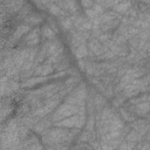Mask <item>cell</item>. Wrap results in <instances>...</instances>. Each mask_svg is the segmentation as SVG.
Segmentation results:
<instances>
[{
	"mask_svg": "<svg viewBox=\"0 0 150 150\" xmlns=\"http://www.w3.org/2000/svg\"><path fill=\"white\" fill-rule=\"evenodd\" d=\"M73 138V134L62 129H52L48 130L47 134L43 135V141L52 143H62L66 141H70Z\"/></svg>",
	"mask_w": 150,
	"mask_h": 150,
	"instance_id": "2",
	"label": "cell"
},
{
	"mask_svg": "<svg viewBox=\"0 0 150 150\" xmlns=\"http://www.w3.org/2000/svg\"><path fill=\"white\" fill-rule=\"evenodd\" d=\"M82 5L86 8H91L94 6V0H82Z\"/></svg>",
	"mask_w": 150,
	"mask_h": 150,
	"instance_id": "22",
	"label": "cell"
},
{
	"mask_svg": "<svg viewBox=\"0 0 150 150\" xmlns=\"http://www.w3.org/2000/svg\"><path fill=\"white\" fill-rule=\"evenodd\" d=\"M74 54L77 59H82V57L87 56V46H86V43L83 42V43L79 45L76 47V49H74Z\"/></svg>",
	"mask_w": 150,
	"mask_h": 150,
	"instance_id": "13",
	"label": "cell"
},
{
	"mask_svg": "<svg viewBox=\"0 0 150 150\" xmlns=\"http://www.w3.org/2000/svg\"><path fill=\"white\" fill-rule=\"evenodd\" d=\"M53 70H54V68L52 67V64L50 63H46V64H42V66H39L38 68H35L34 73L36 75H40V76H47Z\"/></svg>",
	"mask_w": 150,
	"mask_h": 150,
	"instance_id": "8",
	"label": "cell"
},
{
	"mask_svg": "<svg viewBox=\"0 0 150 150\" xmlns=\"http://www.w3.org/2000/svg\"><path fill=\"white\" fill-rule=\"evenodd\" d=\"M84 123H86L84 114H75V115H71L63 120L56 121L55 125L62 127V128H81L84 125Z\"/></svg>",
	"mask_w": 150,
	"mask_h": 150,
	"instance_id": "3",
	"label": "cell"
},
{
	"mask_svg": "<svg viewBox=\"0 0 150 150\" xmlns=\"http://www.w3.org/2000/svg\"><path fill=\"white\" fill-rule=\"evenodd\" d=\"M48 8H49V12H50L52 14H54V15H59V14L62 13V11L60 9V7L56 6V5H49Z\"/></svg>",
	"mask_w": 150,
	"mask_h": 150,
	"instance_id": "17",
	"label": "cell"
},
{
	"mask_svg": "<svg viewBox=\"0 0 150 150\" xmlns=\"http://www.w3.org/2000/svg\"><path fill=\"white\" fill-rule=\"evenodd\" d=\"M30 30V27H29V25H27V23H25V25H21V26H19L16 29H15V32L13 33V35H12V38H11V40L13 41V42H15L16 40H19L23 34H26V33H28Z\"/></svg>",
	"mask_w": 150,
	"mask_h": 150,
	"instance_id": "7",
	"label": "cell"
},
{
	"mask_svg": "<svg viewBox=\"0 0 150 150\" xmlns=\"http://www.w3.org/2000/svg\"><path fill=\"white\" fill-rule=\"evenodd\" d=\"M86 95H87L86 94V88L83 86H80L66 98V103L74 104V105H77V107H83Z\"/></svg>",
	"mask_w": 150,
	"mask_h": 150,
	"instance_id": "4",
	"label": "cell"
},
{
	"mask_svg": "<svg viewBox=\"0 0 150 150\" xmlns=\"http://www.w3.org/2000/svg\"><path fill=\"white\" fill-rule=\"evenodd\" d=\"M93 129H94V117L90 116V118H89V121H88V124H87V130L91 132Z\"/></svg>",
	"mask_w": 150,
	"mask_h": 150,
	"instance_id": "21",
	"label": "cell"
},
{
	"mask_svg": "<svg viewBox=\"0 0 150 150\" xmlns=\"http://www.w3.org/2000/svg\"><path fill=\"white\" fill-rule=\"evenodd\" d=\"M150 111V102H143L141 101L136 105V112L138 115H146Z\"/></svg>",
	"mask_w": 150,
	"mask_h": 150,
	"instance_id": "10",
	"label": "cell"
},
{
	"mask_svg": "<svg viewBox=\"0 0 150 150\" xmlns=\"http://www.w3.org/2000/svg\"><path fill=\"white\" fill-rule=\"evenodd\" d=\"M109 39H110V35L107 33H101V35L98 36L100 42H107V41H109Z\"/></svg>",
	"mask_w": 150,
	"mask_h": 150,
	"instance_id": "20",
	"label": "cell"
},
{
	"mask_svg": "<svg viewBox=\"0 0 150 150\" xmlns=\"http://www.w3.org/2000/svg\"><path fill=\"white\" fill-rule=\"evenodd\" d=\"M25 21H26V23L29 25V26H35V25L40 23V22L42 21V19H41V16L38 15V14H30V15H27V16L25 18Z\"/></svg>",
	"mask_w": 150,
	"mask_h": 150,
	"instance_id": "12",
	"label": "cell"
},
{
	"mask_svg": "<svg viewBox=\"0 0 150 150\" xmlns=\"http://www.w3.org/2000/svg\"><path fill=\"white\" fill-rule=\"evenodd\" d=\"M60 23H61V26H62V28L66 30H68V29H70L74 25H73V21H71V19L70 18H64V19H61V21H60Z\"/></svg>",
	"mask_w": 150,
	"mask_h": 150,
	"instance_id": "16",
	"label": "cell"
},
{
	"mask_svg": "<svg viewBox=\"0 0 150 150\" xmlns=\"http://www.w3.org/2000/svg\"><path fill=\"white\" fill-rule=\"evenodd\" d=\"M115 53L112 50H107L104 52L102 55H101V59H104V60H110V59H114L115 57Z\"/></svg>",
	"mask_w": 150,
	"mask_h": 150,
	"instance_id": "18",
	"label": "cell"
},
{
	"mask_svg": "<svg viewBox=\"0 0 150 150\" xmlns=\"http://www.w3.org/2000/svg\"><path fill=\"white\" fill-rule=\"evenodd\" d=\"M146 49H148V50L150 52V40H149V41L146 42Z\"/></svg>",
	"mask_w": 150,
	"mask_h": 150,
	"instance_id": "24",
	"label": "cell"
},
{
	"mask_svg": "<svg viewBox=\"0 0 150 150\" xmlns=\"http://www.w3.org/2000/svg\"><path fill=\"white\" fill-rule=\"evenodd\" d=\"M84 105L83 107H77L74 104H69V103H64L61 107L57 108V110L54 112L53 115V121H60L63 120L66 117H69L74 114H84Z\"/></svg>",
	"mask_w": 150,
	"mask_h": 150,
	"instance_id": "1",
	"label": "cell"
},
{
	"mask_svg": "<svg viewBox=\"0 0 150 150\" xmlns=\"http://www.w3.org/2000/svg\"><path fill=\"white\" fill-rule=\"evenodd\" d=\"M48 127H49V122L42 121V122H38V124L34 127V129L36 130V132H43V131H47Z\"/></svg>",
	"mask_w": 150,
	"mask_h": 150,
	"instance_id": "14",
	"label": "cell"
},
{
	"mask_svg": "<svg viewBox=\"0 0 150 150\" xmlns=\"http://www.w3.org/2000/svg\"><path fill=\"white\" fill-rule=\"evenodd\" d=\"M47 76H36V77H33V79H29V80H26L22 84V87H33L35 84H39V83H42L45 81H47Z\"/></svg>",
	"mask_w": 150,
	"mask_h": 150,
	"instance_id": "9",
	"label": "cell"
},
{
	"mask_svg": "<svg viewBox=\"0 0 150 150\" xmlns=\"http://www.w3.org/2000/svg\"><path fill=\"white\" fill-rule=\"evenodd\" d=\"M42 35H43V38H48V39H53L54 38V35H55V32L49 27V26H43V28H42Z\"/></svg>",
	"mask_w": 150,
	"mask_h": 150,
	"instance_id": "15",
	"label": "cell"
},
{
	"mask_svg": "<svg viewBox=\"0 0 150 150\" xmlns=\"http://www.w3.org/2000/svg\"><path fill=\"white\" fill-rule=\"evenodd\" d=\"M121 112H122V115L125 117V120H129V121H131V120H134V117L132 116H130L129 114H128V111L125 110V109H121Z\"/></svg>",
	"mask_w": 150,
	"mask_h": 150,
	"instance_id": "23",
	"label": "cell"
},
{
	"mask_svg": "<svg viewBox=\"0 0 150 150\" xmlns=\"http://www.w3.org/2000/svg\"><path fill=\"white\" fill-rule=\"evenodd\" d=\"M41 1H42V2H45V4H46V2H48V1H49V0H41Z\"/></svg>",
	"mask_w": 150,
	"mask_h": 150,
	"instance_id": "25",
	"label": "cell"
},
{
	"mask_svg": "<svg viewBox=\"0 0 150 150\" xmlns=\"http://www.w3.org/2000/svg\"><path fill=\"white\" fill-rule=\"evenodd\" d=\"M114 8H115V11L117 13H127L131 8V2H129V1H122V2H120L117 5H115Z\"/></svg>",
	"mask_w": 150,
	"mask_h": 150,
	"instance_id": "11",
	"label": "cell"
},
{
	"mask_svg": "<svg viewBox=\"0 0 150 150\" xmlns=\"http://www.w3.org/2000/svg\"><path fill=\"white\" fill-rule=\"evenodd\" d=\"M86 14H87V16L89 18V19H95V18H97L98 16V14L95 12V9L91 7V8H88V9H86Z\"/></svg>",
	"mask_w": 150,
	"mask_h": 150,
	"instance_id": "19",
	"label": "cell"
},
{
	"mask_svg": "<svg viewBox=\"0 0 150 150\" xmlns=\"http://www.w3.org/2000/svg\"><path fill=\"white\" fill-rule=\"evenodd\" d=\"M94 1H96V2H100V1H101V0H94Z\"/></svg>",
	"mask_w": 150,
	"mask_h": 150,
	"instance_id": "26",
	"label": "cell"
},
{
	"mask_svg": "<svg viewBox=\"0 0 150 150\" xmlns=\"http://www.w3.org/2000/svg\"><path fill=\"white\" fill-rule=\"evenodd\" d=\"M89 48L95 55H102L104 52H107V47L102 46L98 40H90L89 41Z\"/></svg>",
	"mask_w": 150,
	"mask_h": 150,
	"instance_id": "6",
	"label": "cell"
},
{
	"mask_svg": "<svg viewBox=\"0 0 150 150\" xmlns=\"http://www.w3.org/2000/svg\"><path fill=\"white\" fill-rule=\"evenodd\" d=\"M25 43L28 47H34L39 43V29H34L30 33H28L25 38Z\"/></svg>",
	"mask_w": 150,
	"mask_h": 150,
	"instance_id": "5",
	"label": "cell"
},
{
	"mask_svg": "<svg viewBox=\"0 0 150 150\" xmlns=\"http://www.w3.org/2000/svg\"><path fill=\"white\" fill-rule=\"evenodd\" d=\"M149 67H150V63H149Z\"/></svg>",
	"mask_w": 150,
	"mask_h": 150,
	"instance_id": "27",
	"label": "cell"
}]
</instances>
